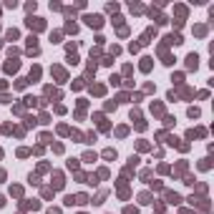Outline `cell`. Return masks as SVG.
I'll return each mask as SVG.
<instances>
[{
    "label": "cell",
    "mask_w": 214,
    "mask_h": 214,
    "mask_svg": "<svg viewBox=\"0 0 214 214\" xmlns=\"http://www.w3.org/2000/svg\"><path fill=\"white\" fill-rule=\"evenodd\" d=\"M28 28H33V30H43L46 23L41 20V18H28Z\"/></svg>",
    "instance_id": "obj_1"
},
{
    "label": "cell",
    "mask_w": 214,
    "mask_h": 214,
    "mask_svg": "<svg viewBox=\"0 0 214 214\" xmlns=\"http://www.w3.org/2000/svg\"><path fill=\"white\" fill-rule=\"evenodd\" d=\"M86 23H88L91 28H98L103 20H101V15H88V18H86Z\"/></svg>",
    "instance_id": "obj_2"
},
{
    "label": "cell",
    "mask_w": 214,
    "mask_h": 214,
    "mask_svg": "<svg viewBox=\"0 0 214 214\" xmlns=\"http://www.w3.org/2000/svg\"><path fill=\"white\" fill-rule=\"evenodd\" d=\"M53 189H63V177H61V174H53Z\"/></svg>",
    "instance_id": "obj_3"
},
{
    "label": "cell",
    "mask_w": 214,
    "mask_h": 214,
    "mask_svg": "<svg viewBox=\"0 0 214 214\" xmlns=\"http://www.w3.org/2000/svg\"><path fill=\"white\" fill-rule=\"evenodd\" d=\"M28 53H33V55L38 53V43H35V35H33V38H28Z\"/></svg>",
    "instance_id": "obj_4"
},
{
    "label": "cell",
    "mask_w": 214,
    "mask_h": 214,
    "mask_svg": "<svg viewBox=\"0 0 214 214\" xmlns=\"http://www.w3.org/2000/svg\"><path fill=\"white\" fill-rule=\"evenodd\" d=\"M197 61H199V58H197V53H191V55L186 58V66H189V68H197Z\"/></svg>",
    "instance_id": "obj_5"
},
{
    "label": "cell",
    "mask_w": 214,
    "mask_h": 214,
    "mask_svg": "<svg viewBox=\"0 0 214 214\" xmlns=\"http://www.w3.org/2000/svg\"><path fill=\"white\" fill-rule=\"evenodd\" d=\"M166 202H171V204H177V202H181V199H179V194H171V191H169V194H166Z\"/></svg>",
    "instance_id": "obj_6"
},
{
    "label": "cell",
    "mask_w": 214,
    "mask_h": 214,
    "mask_svg": "<svg viewBox=\"0 0 214 214\" xmlns=\"http://www.w3.org/2000/svg\"><path fill=\"white\" fill-rule=\"evenodd\" d=\"M53 73H55L61 81H66V71H63V68H58V66H55V68H53Z\"/></svg>",
    "instance_id": "obj_7"
},
{
    "label": "cell",
    "mask_w": 214,
    "mask_h": 214,
    "mask_svg": "<svg viewBox=\"0 0 214 214\" xmlns=\"http://www.w3.org/2000/svg\"><path fill=\"white\" fill-rule=\"evenodd\" d=\"M5 71H18V61H8L5 63Z\"/></svg>",
    "instance_id": "obj_8"
},
{
    "label": "cell",
    "mask_w": 214,
    "mask_h": 214,
    "mask_svg": "<svg viewBox=\"0 0 214 214\" xmlns=\"http://www.w3.org/2000/svg\"><path fill=\"white\" fill-rule=\"evenodd\" d=\"M103 159H116V151H113V149H106V151H103Z\"/></svg>",
    "instance_id": "obj_9"
},
{
    "label": "cell",
    "mask_w": 214,
    "mask_h": 214,
    "mask_svg": "<svg viewBox=\"0 0 214 214\" xmlns=\"http://www.w3.org/2000/svg\"><path fill=\"white\" fill-rule=\"evenodd\" d=\"M38 76H41V68H38V66H35V68L30 71V81H35V78H38Z\"/></svg>",
    "instance_id": "obj_10"
},
{
    "label": "cell",
    "mask_w": 214,
    "mask_h": 214,
    "mask_svg": "<svg viewBox=\"0 0 214 214\" xmlns=\"http://www.w3.org/2000/svg\"><path fill=\"white\" fill-rule=\"evenodd\" d=\"M151 68V58H144V63H141V71H149Z\"/></svg>",
    "instance_id": "obj_11"
},
{
    "label": "cell",
    "mask_w": 214,
    "mask_h": 214,
    "mask_svg": "<svg viewBox=\"0 0 214 214\" xmlns=\"http://www.w3.org/2000/svg\"><path fill=\"white\" fill-rule=\"evenodd\" d=\"M23 207H25V209H38V207H41V204H38V202H25Z\"/></svg>",
    "instance_id": "obj_12"
},
{
    "label": "cell",
    "mask_w": 214,
    "mask_h": 214,
    "mask_svg": "<svg viewBox=\"0 0 214 214\" xmlns=\"http://www.w3.org/2000/svg\"><path fill=\"white\" fill-rule=\"evenodd\" d=\"M83 161H96V154H91V151H88L86 156H83Z\"/></svg>",
    "instance_id": "obj_13"
},
{
    "label": "cell",
    "mask_w": 214,
    "mask_h": 214,
    "mask_svg": "<svg viewBox=\"0 0 214 214\" xmlns=\"http://www.w3.org/2000/svg\"><path fill=\"white\" fill-rule=\"evenodd\" d=\"M124 214H139V209H133V207H126V209H124Z\"/></svg>",
    "instance_id": "obj_14"
},
{
    "label": "cell",
    "mask_w": 214,
    "mask_h": 214,
    "mask_svg": "<svg viewBox=\"0 0 214 214\" xmlns=\"http://www.w3.org/2000/svg\"><path fill=\"white\" fill-rule=\"evenodd\" d=\"M48 214H61V209H48Z\"/></svg>",
    "instance_id": "obj_15"
},
{
    "label": "cell",
    "mask_w": 214,
    "mask_h": 214,
    "mask_svg": "<svg viewBox=\"0 0 214 214\" xmlns=\"http://www.w3.org/2000/svg\"><path fill=\"white\" fill-rule=\"evenodd\" d=\"M3 204H5V199H3V197H0V207H3Z\"/></svg>",
    "instance_id": "obj_16"
},
{
    "label": "cell",
    "mask_w": 214,
    "mask_h": 214,
    "mask_svg": "<svg viewBox=\"0 0 214 214\" xmlns=\"http://www.w3.org/2000/svg\"><path fill=\"white\" fill-rule=\"evenodd\" d=\"M0 156H3V151H0Z\"/></svg>",
    "instance_id": "obj_17"
}]
</instances>
